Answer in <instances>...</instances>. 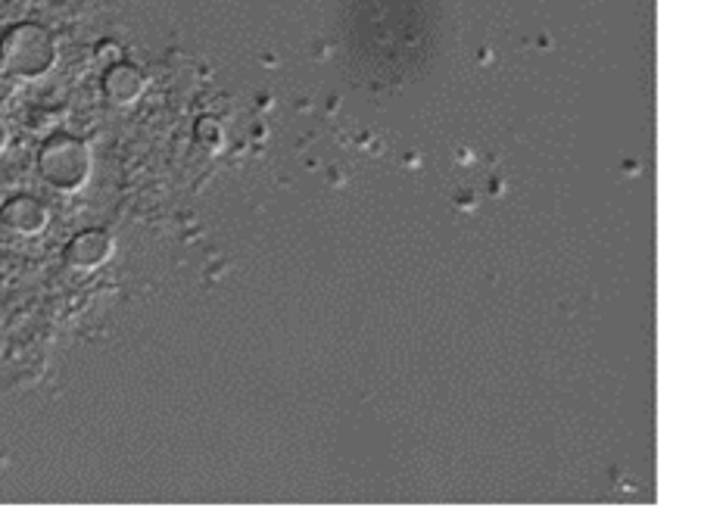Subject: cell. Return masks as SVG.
Listing matches in <instances>:
<instances>
[{
	"label": "cell",
	"mask_w": 726,
	"mask_h": 517,
	"mask_svg": "<svg viewBox=\"0 0 726 517\" xmlns=\"http://www.w3.org/2000/svg\"><path fill=\"white\" fill-rule=\"evenodd\" d=\"M57 48L41 25H13L0 41V63L16 78H38L53 66Z\"/></svg>",
	"instance_id": "cell-1"
},
{
	"label": "cell",
	"mask_w": 726,
	"mask_h": 517,
	"mask_svg": "<svg viewBox=\"0 0 726 517\" xmlns=\"http://www.w3.org/2000/svg\"><path fill=\"white\" fill-rule=\"evenodd\" d=\"M218 138H222V135H218V125H215L212 118H200V122H197V141L203 143V147H212V150H215V147H218Z\"/></svg>",
	"instance_id": "cell-6"
},
{
	"label": "cell",
	"mask_w": 726,
	"mask_h": 517,
	"mask_svg": "<svg viewBox=\"0 0 726 517\" xmlns=\"http://www.w3.org/2000/svg\"><path fill=\"white\" fill-rule=\"evenodd\" d=\"M103 91L107 97L113 100V103H135L143 91V75L135 66H122L116 63L113 70L107 72V78H103Z\"/></svg>",
	"instance_id": "cell-5"
},
{
	"label": "cell",
	"mask_w": 726,
	"mask_h": 517,
	"mask_svg": "<svg viewBox=\"0 0 726 517\" xmlns=\"http://www.w3.org/2000/svg\"><path fill=\"white\" fill-rule=\"evenodd\" d=\"M113 237L103 235V231H85V235L72 237V243L66 247V265L70 268H78V272H91V268H100L107 265L110 256H113Z\"/></svg>",
	"instance_id": "cell-4"
},
{
	"label": "cell",
	"mask_w": 726,
	"mask_h": 517,
	"mask_svg": "<svg viewBox=\"0 0 726 517\" xmlns=\"http://www.w3.org/2000/svg\"><path fill=\"white\" fill-rule=\"evenodd\" d=\"M38 168L50 188L75 193V190L85 188V181L91 175V150L85 147V141H75L70 135H57L41 147Z\"/></svg>",
	"instance_id": "cell-2"
},
{
	"label": "cell",
	"mask_w": 726,
	"mask_h": 517,
	"mask_svg": "<svg viewBox=\"0 0 726 517\" xmlns=\"http://www.w3.org/2000/svg\"><path fill=\"white\" fill-rule=\"evenodd\" d=\"M3 147H7V128L0 125V153H3Z\"/></svg>",
	"instance_id": "cell-8"
},
{
	"label": "cell",
	"mask_w": 726,
	"mask_h": 517,
	"mask_svg": "<svg viewBox=\"0 0 726 517\" xmlns=\"http://www.w3.org/2000/svg\"><path fill=\"white\" fill-rule=\"evenodd\" d=\"M10 94H13V88H10V81H3V78H0V106H3V103H7V100H10Z\"/></svg>",
	"instance_id": "cell-7"
},
{
	"label": "cell",
	"mask_w": 726,
	"mask_h": 517,
	"mask_svg": "<svg viewBox=\"0 0 726 517\" xmlns=\"http://www.w3.org/2000/svg\"><path fill=\"white\" fill-rule=\"evenodd\" d=\"M48 222L50 215L45 203H38L35 197H10L7 203H0V225L10 228L13 235H41Z\"/></svg>",
	"instance_id": "cell-3"
}]
</instances>
